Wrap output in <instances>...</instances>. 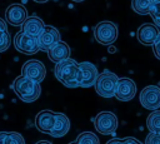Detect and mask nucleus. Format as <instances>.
Wrapping results in <instances>:
<instances>
[{"mask_svg":"<svg viewBox=\"0 0 160 144\" xmlns=\"http://www.w3.org/2000/svg\"><path fill=\"white\" fill-rule=\"evenodd\" d=\"M54 74L55 78L66 88H78L81 85L82 73L80 64L71 58L55 64Z\"/></svg>","mask_w":160,"mask_h":144,"instance_id":"f257e3e1","label":"nucleus"},{"mask_svg":"<svg viewBox=\"0 0 160 144\" xmlns=\"http://www.w3.org/2000/svg\"><path fill=\"white\" fill-rule=\"evenodd\" d=\"M11 88L15 91V94L19 96V99L25 103H32L38 100V98L41 94L40 83L30 80L22 75L15 78V80L11 84Z\"/></svg>","mask_w":160,"mask_h":144,"instance_id":"f03ea898","label":"nucleus"},{"mask_svg":"<svg viewBox=\"0 0 160 144\" xmlns=\"http://www.w3.org/2000/svg\"><path fill=\"white\" fill-rule=\"evenodd\" d=\"M119 79L120 78L115 73L105 69L102 73L99 74V78L96 80V84H95L96 93L102 98L115 96V91H116V88H118Z\"/></svg>","mask_w":160,"mask_h":144,"instance_id":"7ed1b4c3","label":"nucleus"},{"mask_svg":"<svg viewBox=\"0 0 160 144\" xmlns=\"http://www.w3.org/2000/svg\"><path fill=\"white\" fill-rule=\"evenodd\" d=\"M94 38L101 45H111L118 39V26L109 20L98 23L94 26Z\"/></svg>","mask_w":160,"mask_h":144,"instance_id":"20e7f679","label":"nucleus"},{"mask_svg":"<svg viewBox=\"0 0 160 144\" xmlns=\"http://www.w3.org/2000/svg\"><path fill=\"white\" fill-rule=\"evenodd\" d=\"M94 126L102 135L115 134L118 129V118L111 111H100L94 118Z\"/></svg>","mask_w":160,"mask_h":144,"instance_id":"39448f33","label":"nucleus"},{"mask_svg":"<svg viewBox=\"0 0 160 144\" xmlns=\"http://www.w3.org/2000/svg\"><path fill=\"white\" fill-rule=\"evenodd\" d=\"M14 46L18 51H20L25 55H34L40 50L38 38L28 35L21 30L19 33H16V35L14 36Z\"/></svg>","mask_w":160,"mask_h":144,"instance_id":"423d86ee","label":"nucleus"},{"mask_svg":"<svg viewBox=\"0 0 160 144\" xmlns=\"http://www.w3.org/2000/svg\"><path fill=\"white\" fill-rule=\"evenodd\" d=\"M21 75L30 79V80H34L36 83H41L46 75V69L40 60L30 59L22 64Z\"/></svg>","mask_w":160,"mask_h":144,"instance_id":"0eeeda50","label":"nucleus"},{"mask_svg":"<svg viewBox=\"0 0 160 144\" xmlns=\"http://www.w3.org/2000/svg\"><path fill=\"white\" fill-rule=\"evenodd\" d=\"M140 104L149 110H158L160 108V88L156 85H148L140 91Z\"/></svg>","mask_w":160,"mask_h":144,"instance_id":"6e6552de","label":"nucleus"},{"mask_svg":"<svg viewBox=\"0 0 160 144\" xmlns=\"http://www.w3.org/2000/svg\"><path fill=\"white\" fill-rule=\"evenodd\" d=\"M160 38V28L155 24L145 23L139 26L136 31V39L142 45H154Z\"/></svg>","mask_w":160,"mask_h":144,"instance_id":"1a4fd4ad","label":"nucleus"},{"mask_svg":"<svg viewBox=\"0 0 160 144\" xmlns=\"http://www.w3.org/2000/svg\"><path fill=\"white\" fill-rule=\"evenodd\" d=\"M61 41L60 39V33L55 26L46 25L44 31L38 36V43H39V49L42 51H49L55 44Z\"/></svg>","mask_w":160,"mask_h":144,"instance_id":"9d476101","label":"nucleus"},{"mask_svg":"<svg viewBox=\"0 0 160 144\" xmlns=\"http://www.w3.org/2000/svg\"><path fill=\"white\" fill-rule=\"evenodd\" d=\"M6 21L12 26H21L28 19V10L22 4H11L5 10Z\"/></svg>","mask_w":160,"mask_h":144,"instance_id":"9b49d317","label":"nucleus"},{"mask_svg":"<svg viewBox=\"0 0 160 144\" xmlns=\"http://www.w3.org/2000/svg\"><path fill=\"white\" fill-rule=\"evenodd\" d=\"M136 94V84L130 78H120L115 91V98L120 101H129Z\"/></svg>","mask_w":160,"mask_h":144,"instance_id":"f8f14e48","label":"nucleus"},{"mask_svg":"<svg viewBox=\"0 0 160 144\" xmlns=\"http://www.w3.org/2000/svg\"><path fill=\"white\" fill-rule=\"evenodd\" d=\"M55 120H56V113H54L52 110L45 109V110H41V111H39L36 114V116H35V126L41 133L50 134L52 128H54V125H55Z\"/></svg>","mask_w":160,"mask_h":144,"instance_id":"ddd939ff","label":"nucleus"},{"mask_svg":"<svg viewBox=\"0 0 160 144\" xmlns=\"http://www.w3.org/2000/svg\"><path fill=\"white\" fill-rule=\"evenodd\" d=\"M80 69L82 73V80H81V88H90L95 86L96 80L99 78V71L96 66L90 61H82L80 63Z\"/></svg>","mask_w":160,"mask_h":144,"instance_id":"4468645a","label":"nucleus"},{"mask_svg":"<svg viewBox=\"0 0 160 144\" xmlns=\"http://www.w3.org/2000/svg\"><path fill=\"white\" fill-rule=\"evenodd\" d=\"M70 46L65 43V41H59L58 44H55L49 51H48V58L50 61L58 64V63H61L66 59L70 58Z\"/></svg>","mask_w":160,"mask_h":144,"instance_id":"2eb2a0df","label":"nucleus"},{"mask_svg":"<svg viewBox=\"0 0 160 144\" xmlns=\"http://www.w3.org/2000/svg\"><path fill=\"white\" fill-rule=\"evenodd\" d=\"M45 26L46 25L44 24V21L40 18H38V16H28L25 23L21 25V31H24L28 35L38 38L44 31Z\"/></svg>","mask_w":160,"mask_h":144,"instance_id":"dca6fc26","label":"nucleus"},{"mask_svg":"<svg viewBox=\"0 0 160 144\" xmlns=\"http://www.w3.org/2000/svg\"><path fill=\"white\" fill-rule=\"evenodd\" d=\"M69 129H70V119L62 113H56L55 125H54L50 135L54 138H61L68 134Z\"/></svg>","mask_w":160,"mask_h":144,"instance_id":"f3484780","label":"nucleus"},{"mask_svg":"<svg viewBox=\"0 0 160 144\" xmlns=\"http://www.w3.org/2000/svg\"><path fill=\"white\" fill-rule=\"evenodd\" d=\"M0 144H25V139L18 131H0Z\"/></svg>","mask_w":160,"mask_h":144,"instance_id":"a211bd4d","label":"nucleus"},{"mask_svg":"<svg viewBox=\"0 0 160 144\" xmlns=\"http://www.w3.org/2000/svg\"><path fill=\"white\" fill-rule=\"evenodd\" d=\"M146 126L151 133H160V110H154L148 115Z\"/></svg>","mask_w":160,"mask_h":144,"instance_id":"6ab92c4d","label":"nucleus"},{"mask_svg":"<svg viewBox=\"0 0 160 144\" xmlns=\"http://www.w3.org/2000/svg\"><path fill=\"white\" fill-rule=\"evenodd\" d=\"M131 9L139 15H146L150 13L149 0H131Z\"/></svg>","mask_w":160,"mask_h":144,"instance_id":"aec40b11","label":"nucleus"},{"mask_svg":"<svg viewBox=\"0 0 160 144\" xmlns=\"http://www.w3.org/2000/svg\"><path fill=\"white\" fill-rule=\"evenodd\" d=\"M78 144H100L99 138L91 131H82L76 138Z\"/></svg>","mask_w":160,"mask_h":144,"instance_id":"412c9836","label":"nucleus"},{"mask_svg":"<svg viewBox=\"0 0 160 144\" xmlns=\"http://www.w3.org/2000/svg\"><path fill=\"white\" fill-rule=\"evenodd\" d=\"M10 46V34L8 30L0 31V53L8 50Z\"/></svg>","mask_w":160,"mask_h":144,"instance_id":"4be33fe9","label":"nucleus"},{"mask_svg":"<svg viewBox=\"0 0 160 144\" xmlns=\"http://www.w3.org/2000/svg\"><path fill=\"white\" fill-rule=\"evenodd\" d=\"M149 15L151 16L154 24L160 28V4H158V5H150V13H149Z\"/></svg>","mask_w":160,"mask_h":144,"instance_id":"5701e85b","label":"nucleus"},{"mask_svg":"<svg viewBox=\"0 0 160 144\" xmlns=\"http://www.w3.org/2000/svg\"><path fill=\"white\" fill-rule=\"evenodd\" d=\"M145 144H160V133H149L145 139Z\"/></svg>","mask_w":160,"mask_h":144,"instance_id":"b1692460","label":"nucleus"},{"mask_svg":"<svg viewBox=\"0 0 160 144\" xmlns=\"http://www.w3.org/2000/svg\"><path fill=\"white\" fill-rule=\"evenodd\" d=\"M152 51H154L155 56L160 60V38H159V39H158V41L152 45Z\"/></svg>","mask_w":160,"mask_h":144,"instance_id":"393cba45","label":"nucleus"},{"mask_svg":"<svg viewBox=\"0 0 160 144\" xmlns=\"http://www.w3.org/2000/svg\"><path fill=\"white\" fill-rule=\"evenodd\" d=\"M122 144H142V143L135 138H125L122 139Z\"/></svg>","mask_w":160,"mask_h":144,"instance_id":"a878e982","label":"nucleus"},{"mask_svg":"<svg viewBox=\"0 0 160 144\" xmlns=\"http://www.w3.org/2000/svg\"><path fill=\"white\" fill-rule=\"evenodd\" d=\"M106 144H122V139H119V138H112L110 139Z\"/></svg>","mask_w":160,"mask_h":144,"instance_id":"bb28decb","label":"nucleus"},{"mask_svg":"<svg viewBox=\"0 0 160 144\" xmlns=\"http://www.w3.org/2000/svg\"><path fill=\"white\" fill-rule=\"evenodd\" d=\"M4 30H8V26H6V23L0 18V31H4Z\"/></svg>","mask_w":160,"mask_h":144,"instance_id":"cd10ccee","label":"nucleus"},{"mask_svg":"<svg viewBox=\"0 0 160 144\" xmlns=\"http://www.w3.org/2000/svg\"><path fill=\"white\" fill-rule=\"evenodd\" d=\"M150 1V5H158L160 4V0H149Z\"/></svg>","mask_w":160,"mask_h":144,"instance_id":"c85d7f7f","label":"nucleus"},{"mask_svg":"<svg viewBox=\"0 0 160 144\" xmlns=\"http://www.w3.org/2000/svg\"><path fill=\"white\" fill-rule=\"evenodd\" d=\"M36 144H52V143H50V141H48V140H40V141H38Z\"/></svg>","mask_w":160,"mask_h":144,"instance_id":"c756f323","label":"nucleus"},{"mask_svg":"<svg viewBox=\"0 0 160 144\" xmlns=\"http://www.w3.org/2000/svg\"><path fill=\"white\" fill-rule=\"evenodd\" d=\"M32 1H35V3H39V4H44V3H48L49 0H32Z\"/></svg>","mask_w":160,"mask_h":144,"instance_id":"7c9ffc66","label":"nucleus"},{"mask_svg":"<svg viewBox=\"0 0 160 144\" xmlns=\"http://www.w3.org/2000/svg\"><path fill=\"white\" fill-rule=\"evenodd\" d=\"M71 1H75V3H81V1H84V0H71Z\"/></svg>","mask_w":160,"mask_h":144,"instance_id":"2f4dec72","label":"nucleus"},{"mask_svg":"<svg viewBox=\"0 0 160 144\" xmlns=\"http://www.w3.org/2000/svg\"><path fill=\"white\" fill-rule=\"evenodd\" d=\"M69 144H78L76 141H72V143H69Z\"/></svg>","mask_w":160,"mask_h":144,"instance_id":"473e14b6","label":"nucleus"}]
</instances>
